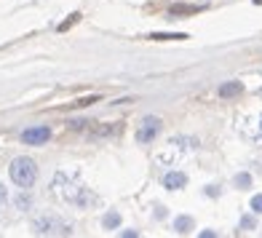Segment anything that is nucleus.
<instances>
[{
  "instance_id": "nucleus-9",
  "label": "nucleus",
  "mask_w": 262,
  "mask_h": 238,
  "mask_svg": "<svg viewBox=\"0 0 262 238\" xmlns=\"http://www.w3.org/2000/svg\"><path fill=\"white\" fill-rule=\"evenodd\" d=\"M152 40H185L187 35H182V32H174V35H163V32H156V35H150Z\"/></svg>"
},
{
  "instance_id": "nucleus-8",
  "label": "nucleus",
  "mask_w": 262,
  "mask_h": 238,
  "mask_svg": "<svg viewBox=\"0 0 262 238\" xmlns=\"http://www.w3.org/2000/svg\"><path fill=\"white\" fill-rule=\"evenodd\" d=\"M190 228H193V220H190V217H177L174 220V230L177 233H187Z\"/></svg>"
},
{
  "instance_id": "nucleus-16",
  "label": "nucleus",
  "mask_w": 262,
  "mask_h": 238,
  "mask_svg": "<svg viewBox=\"0 0 262 238\" xmlns=\"http://www.w3.org/2000/svg\"><path fill=\"white\" fill-rule=\"evenodd\" d=\"M259 134H262V115H259Z\"/></svg>"
},
{
  "instance_id": "nucleus-15",
  "label": "nucleus",
  "mask_w": 262,
  "mask_h": 238,
  "mask_svg": "<svg viewBox=\"0 0 262 238\" xmlns=\"http://www.w3.org/2000/svg\"><path fill=\"white\" fill-rule=\"evenodd\" d=\"M3 201H6V187L0 185V204H3Z\"/></svg>"
},
{
  "instance_id": "nucleus-11",
  "label": "nucleus",
  "mask_w": 262,
  "mask_h": 238,
  "mask_svg": "<svg viewBox=\"0 0 262 238\" xmlns=\"http://www.w3.org/2000/svg\"><path fill=\"white\" fill-rule=\"evenodd\" d=\"M78 19H80V14H73V16H70L67 21H62V25H59L56 30H59V32H67V30H70V27H73L75 21H78Z\"/></svg>"
},
{
  "instance_id": "nucleus-1",
  "label": "nucleus",
  "mask_w": 262,
  "mask_h": 238,
  "mask_svg": "<svg viewBox=\"0 0 262 238\" xmlns=\"http://www.w3.org/2000/svg\"><path fill=\"white\" fill-rule=\"evenodd\" d=\"M8 174H11V182L14 185L32 187L35 180H38V166H35L32 158H14L8 166Z\"/></svg>"
},
{
  "instance_id": "nucleus-4",
  "label": "nucleus",
  "mask_w": 262,
  "mask_h": 238,
  "mask_svg": "<svg viewBox=\"0 0 262 238\" xmlns=\"http://www.w3.org/2000/svg\"><path fill=\"white\" fill-rule=\"evenodd\" d=\"M49 137H51V132L46 126H32V128L21 132V142H25V145H46Z\"/></svg>"
},
{
  "instance_id": "nucleus-10",
  "label": "nucleus",
  "mask_w": 262,
  "mask_h": 238,
  "mask_svg": "<svg viewBox=\"0 0 262 238\" xmlns=\"http://www.w3.org/2000/svg\"><path fill=\"white\" fill-rule=\"evenodd\" d=\"M195 11H201V6H174L171 16H177V14H195Z\"/></svg>"
},
{
  "instance_id": "nucleus-2",
  "label": "nucleus",
  "mask_w": 262,
  "mask_h": 238,
  "mask_svg": "<svg viewBox=\"0 0 262 238\" xmlns=\"http://www.w3.org/2000/svg\"><path fill=\"white\" fill-rule=\"evenodd\" d=\"M35 230L40 235H70V225L56 220V217H43V220L35 222Z\"/></svg>"
},
{
  "instance_id": "nucleus-6",
  "label": "nucleus",
  "mask_w": 262,
  "mask_h": 238,
  "mask_svg": "<svg viewBox=\"0 0 262 238\" xmlns=\"http://www.w3.org/2000/svg\"><path fill=\"white\" fill-rule=\"evenodd\" d=\"M244 91V86L238 80H233V83H225V86H220V97H235V94H241Z\"/></svg>"
},
{
  "instance_id": "nucleus-12",
  "label": "nucleus",
  "mask_w": 262,
  "mask_h": 238,
  "mask_svg": "<svg viewBox=\"0 0 262 238\" xmlns=\"http://www.w3.org/2000/svg\"><path fill=\"white\" fill-rule=\"evenodd\" d=\"M252 211L254 214H262V196H254L252 198Z\"/></svg>"
},
{
  "instance_id": "nucleus-5",
  "label": "nucleus",
  "mask_w": 262,
  "mask_h": 238,
  "mask_svg": "<svg viewBox=\"0 0 262 238\" xmlns=\"http://www.w3.org/2000/svg\"><path fill=\"white\" fill-rule=\"evenodd\" d=\"M187 185V174H182V171H169L163 177V187L166 190H182Z\"/></svg>"
},
{
  "instance_id": "nucleus-3",
  "label": "nucleus",
  "mask_w": 262,
  "mask_h": 238,
  "mask_svg": "<svg viewBox=\"0 0 262 238\" xmlns=\"http://www.w3.org/2000/svg\"><path fill=\"white\" fill-rule=\"evenodd\" d=\"M158 132H161V121H158V118H145L142 126H139V132H137V142L147 145V142H152L158 137Z\"/></svg>"
},
{
  "instance_id": "nucleus-13",
  "label": "nucleus",
  "mask_w": 262,
  "mask_h": 238,
  "mask_svg": "<svg viewBox=\"0 0 262 238\" xmlns=\"http://www.w3.org/2000/svg\"><path fill=\"white\" fill-rule=\"evenodd\" d=\"M235 185H241V187L252 185V177H249V174H238V177H235Z\"/></svg>"
},
{
  "instance_id": "nucleus-7",
  "label": "nucleus",
  "mask_w": 262,
  "mask_h": 238,
  "mask_svg": "<svg viewBox=\"0 0 262 238\" xmlns=\"http://www.w3.org/2000/svg\"><path fill=\"white\" fill-rule=\"evenodd\" d=\"M102 225H104L107 230H110V228H118V225H121V214H118V211H107L104 217H102Z\"/></svg>"
},
{
  "instance_id": "nucleus-14",
  "label": "nucleus",
  "mask_w": 262,
  "mask_h": 238,
  "mask_svg": "<svg viewBox=\"0 0 262 238\" xmlns=\"http://www.w3.org/2000/svg\"><path fill=\"white\" fill-rule=\"evenodd\" d=\"M16 204H19V206H30V198H25V196H19V198H16Z\"/></svg>"
}]
</instances>
